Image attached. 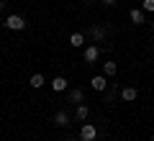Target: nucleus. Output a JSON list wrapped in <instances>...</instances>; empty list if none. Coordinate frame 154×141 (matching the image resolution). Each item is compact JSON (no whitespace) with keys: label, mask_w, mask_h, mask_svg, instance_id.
I'll return each mask as SVG.
<instances>
[{"label":"nucleus","mask_w":154,"mask_h":141,"mask_svg":"<svg viewBox=\"0 0 154 141\" xmlns=\"http://www.w3.org/2000/svg\"><path fill=\"white\" fill-rule=\"evenodd\" d=\"M95 136H98V128H95L93 123H82V128H80V141H95Z\"/></svg>","instance_id":"f257e3e1"},{"label":"nucleus","mask_w":154,"mask_h":141,"mask_svg":"<svg viewBox=\"0 0 154 141\" xmlns=\"http://www.w3.org/2000/svg\"><path fill=\"white\" fill-rule=\"evenodd\" d=\"M5 26L13 28V31H23V28H26V21H23L21 16H8L5 18Z\"/></svg>","instance_id":"f03ea898"},{"label":"nucleus","mask_w":154,"mask_h":141,"mask_svg":"<svg viewBox=\"0 0 154 141\" xmlns=\"http://www.w3.org/2000/svg\"><path fill=\"white\" fill-rule=\"evenodd\" d=\"M90 85H93V90L103 92L105 87H108V77H105V75H98V77H93V80H90Z\"/></svg>","instance_id":"7ed1b4c3"},{"label":"nucleus","mask_w":154,"mask_h":141,"mask_svg":"<svg viewBox=\"0 0 154 141\" xmlns=\"http://www.w3.org/2000/svg\"><path fill=\"white\" fill-rule=\"evenodd\" d=\"M54 126H59V128L69 126V115H67V110H57V115H54Z\"/></svg>","instance_id":"20e7f679"},{"label":"nucleus","mask_w":154,"mask_h":141,"mask_svg":"<svg viewBox=\"0 0 154 141\" xmlns=\"http://www.w3.org/2000/svg\"><path fill=\"white\" fill-rule=\"evenodd\" d=\"M98 57H100V49H98V46H88V49H85V62H88V64H93Z\"/></svg>","instance_id":"39448f33"},{"label":"nucleus","mask_w":154,"mask_h":141,"mask_svg":"<svg viewBox=\"0 0 154 141\" xmlns=\"http://www.w3.org/2000/svg\"><path fill=\"white\" fill-rule=\"evenodd\" d=\"M136 95H139V92H136V87H123V90H121V98L126 100V103L136 100Z\"/></svg>","instance_id":"423d86ee"},{"label":"nucleus","mask_w":154,"mask_h":141,"mask_svg":"<svg viewBox=\"0 0 154 141\" xmlns=\"http://www.w3.org/2000/svg\"><path fill=\"white\" fill-rule=\"evenodd\" d=\"M88 115H90V108L80 103V105H77V110H75V118L77 121H88Z\"/></svg>","instance_id":"0eeeda50"},{"label":"nucleus","mask_w":154,"mask_h":141,"mask_svg":"<svg viewBox=\"0 0 154 141\" xmlns=\"http://www.w3.org/2000/svg\"><path fill=\"white\" fill-rule=\"evenodd\" d=\"M90 36H93V41H103L105 38V28L103 26H93L90 28Z\"/></svg>","instance_id":"6e6552de"},{"label":"nucleus","mask_w":154,"mask_h":141,"mask_svg":"<svg viewBox=\"0 0 154 141\" xmlns=\"http://www.w3.org/2000/svg\"><path fill=\"white\" fill-rule=\"evenodd\" d=\"M116 72H118V67H116V62H103V75H105V77H113Z\"/></svg>","instance_id":"1a4fd4ad"},{"label":"nucleus","mask_w":154,"mask_h":141,"mask_svg":"<svg viewBox=\"0 0 154 141\" xmlns=\"http://www.w3.org/2000/svg\"><path fill=\"white\" fill-rule=\"evenodd\" d=\"M146 21V16H144V11H131V23H136V26H141V23Z\"/></svg>","instance_id":"9d476101"},{"label":"nucleus","mask_w":154,"mask_h":141,"mask_svg":"<svg viewBox=\"0 0 154 141\" xmlns=\"http://www.w3.org/2000/svg\"><path fill=\"white\" fill-rule=\"evenodd\" d=\"M69 44H72V46H75V49H77V46H82V44H85V36H82V33H80V31H75V33H72V36H69Z\"/></svg>","instance_id":"9b49d317"},{"label":"nucleus","mask_w":154,"mask_h":141,"mask_svg":"<svg viewBox=\"0 0 154 141\" xmlns=\"http://www.w3.org/2000/svg\"><path fill=\"white\" fill-rule=\"evenodd\" d=\"M51 87H54L57 92H62L67 87V80H64V77H54V80H51Z\"/></svg>","instance_id":"f8f14e48"},{"label":"nucleus","mask_w":154,"mask_h":141,"mask_svg":"<svg viewBox=\"0 0 154 141\" xmlns=\"http://www.w3.org/2000/svg\"><path fill=\"white\" fill-rule=\"evenodd\" d=\"M82 98H85L82 90H72V92H69V103H77V105H80V103H82Z\"/></svg>","instance_id":"ddd939ff"},{"label":"nucleus","mask_w":154,"mask_h":141,"mask_svg":"<svg viewBox=\"0 0 154 141\" xmlns=\"http://www.w3.org/2000/svg\"><path fill=\"white\" fill-rule=\"evenodd\" d=\"M44 85V75H33L31 77V87H41Z\"/></svg>","instance_id":"4468645a"},{"label":"nucleus","mask_w":154,"mask_h":141,"mask_svg":"<svg viewBox=\"0 0 154 141\" xmlns=\"http://www.w3.org/2000/svg\"><path fill=\"white\" fill-rule=\"evenodd\" d=\"M141 11H144V13H154V0H144Z\"/></svg>","instance_id":"2eb2a0df"},{"label":"nucleus","mask_w":154,"mask_h":141,"mask_svg":"<svg viewBox=\"0 0 154 141\" xmlns=\"http://www.w3.org/2000/svg\"><path fill=\"white\" fill-rule=\"evenodd\" d=\"M103 3H105V5H113V3H116V0H103Z\"/></svg>","instance_id":"dca6fc26"},{"label":"nucleus","mask_w":154,"mask_h":141,"mask_svg":"<svg viewBox=\"0 0 154 141\" xmlns=\"http://www.w3.org/2000/svg\"><path fill=\"white\" fill-rule=\"evenodd\" d=\"M3 5H5V0H0V11H3Z\"/></svg>","instance_id":"f3484780"},{"label":"nucleus","mask_w":154,"mask_h":141,"mask_svg":"<svg viewBox=\"0 0 154 141\" xmlns=\"http://www.w3.org/2000/svg\"><path fill=\"white\" fill-rule=\"evenodd\" d=\"M152 49H154V44H152Z\"/></svg>","instance_id":"a211bd4d"},{"label":"nucleus","mask_w":154,"mask_h":141,"mask_svg":"<svg viewBox=\"0 0 154 141\" xmlns=\"http://www.w3.org/2000/svg\"><path fill=\"white\" fill-rule=\"evenodd\" d=\"M152 141H154V136H152Z\"/></svg>","instance_id":"6ab92c4d"}]
</instances>
